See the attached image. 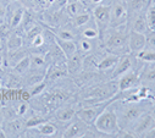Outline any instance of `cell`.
Instances as JSON below:
<instances>
[{"label": "cell", "instance_id": "1", "mask_svg": "<svg viewBox=\"0 0 155 138\" xmlns=\"http://www.w3.org/2000/svg\"><path fill=\"white\" fill-rule=\"evenodd\" d=\"M117 93H119L117 81H112L109 83H104V84H99L97 87H93L83 97V101L86 104L84 107L109 101Z\"/></svg>", "mask_w": 155, "mask_h": 138}, {"label": "cell", "instance_id": "2", "mask_svg": "<svg viewBox=\"0 0 155 138\" xmlns=\"http://www.w3.org/2000/svg\"><path fill=\"white\" fill-rule=\"evenodd\" d=\"M94 128L104 136H116V133L120 130L119 117L114 110L105 108L94 122Z\"/></svg>", "mask_w": 155, "mask_h": 138}, {"label": "cell", "instance_id": "3", "mask_svg": "<svg viewBox=\"0 0 155 138\" xmlns=\"http://www.w3.org/2000/svg\"><path fill=\"white\" fill-rule=\"evenodd\" d=\"M112 29L114 31L109 34L105 43L106 49H109L114 54H117V51L128 50V33L122 31L121 27L112 28Z\"/></svg>", "mask_w": 155, "mask_h": 138}, {"label": "cell", "instance_id": "4", "mask_svg": "<svg viewBox=\"0 0 155 138\" xmlns=\"http://www.w3.org/2000/svg\"><path fill=\"white\" fill-rule=\"evenodd\" d=\"M126 104L127 105H125L120 115H117L120 128H126V126H130V125L133 126L137 119L143 113H145L144 109L140 107V103H126Z\"/></svg>", "mask_w": 155, "mask_h": 138}, {"label": "cell", "instance_id": "5", "mask_svg": "<svg viewBox=\"0 0 155 138\" xmlns=\"http://www.w3.org/2000/svg\"><path fill=\"white\" fill-rule=\"evenodd\" d=\"M128 18V6L125 2H117L110 5V28L122 27L127 23Z\"/></svg>", "mask_w": 155, "mask_h": 138}, {"label": "cell", "instance_id": "6", "mask_svg": "<svg viewBox=\"0 0 155 138\" xmlns=\"http://www.w3.org/2000/svg\"><path fill=\"white\" fill-rule=\"evenodd\" d=\"M92 16L94 18V22L99 29L100 38L105 36V33L107 32L110 27V6L107 5H97L93 9Z\"/></svg>", "mask_w": 155, "mask_h": 138}, {"label": "cell", "instance_id": "7", "mask_svg": "<svg viewBox=\"0 0 155 138\" xmlns=\"http://www.w3.org/2000/svg\"><path fill=\"white\" fill-rule=\"evenodd\" d=\"M153 127H155V119L150 113H143L133 123V133L137 137H143Z\"/></svg>", "mask_w": 155, "mask_h": 138}, {"label": "cell", "instance_id": "8", "mask_svg": "<svg viewBox=\"0 0 155 138\" xmlns=\"http://www.w3.org/2000/svg\"><path fill=\"white\" fill-rule=\"evenodd\" d=\"M117 84H119V92H128L137 89L140 86V78H139V72L130 71L117 78Z\"/></svg>", "mask_w": 155, "mask_h": 138}, {"label": "cell", "instance_id": "9", "mask_svg": "<svg viewBox=\"0 0 155 138\" xmlns=\"http://www.w3.org/2000/svg\"><path fill=\"white\" fill-rule=\"evenodd\" d=\"M147 45L145 42V34L131 31L128 33V51L133 55L142 51Z\"/></svg>", "mask_w": 155, "mask_h": 138}, {"label": "cell", "instance_id": "10", "mask_svg": "<svg viewBox=\"0 0 155 138\" xmlns=\"http://www.w3.org/2000/svg\"><path fill=\"white\" fill-rule=\"evenodd\" d=\"M130 71H133V58L130 54H125L124 56L120 58L117 65L115 66L112 72V78L117 80Z\"/></svg>", "mask_w": 155, "mask_h": 138}, {"label": "cell", "instance_id": "11", "mask_svg": "<svg viewBox=\"0 0 155 138\" xmlns=\"http://www.w3.org/2000/svg\"><path fill=\"white\" fill-rule=\"evenodd\" d=\"M83 60H84V56L82 55V53H78V51L76 54H73L72 56L67 58L66 68H67L68 75L78 76L83 70Z\"/></svg>", "mask_w": 155, "mask_h": 138}, {"label": "cell", "instance_id": "12", "mask_svg": "<svg viewBox=\"0 0 155 138\" xmlns=\"http://www.w3.org/2000/svg\"><path fill=\"white\" fill-rule=\"evenodd\" d=\"M89 128V126L87 123H84L82 120H77L74 122H72L67 130L64 132V134L61 137H65V138H76V137H83L86 131Z\"/></svg>", "mask_w": 155, "mask_h": 138}, {"label": "cell", "instance_id": "13", "mask_svg": "<svg viewBox=\"0 0 155 138\" xmlns=\"http://www.w3.org/2000/svg\"><path fill=\"white\" fill-rule=\"evenodd\" d=\"M47 61H48V65L51 64V65H66V55L64 54V51L59 48V45L55 43L51 45V48L49 49V51L47 53Z\"/></svg>", "mask_w": 155, "mask_h": 138}, {"label": "cell", "instance_id": "14", "mask_svg": "<svg viewBox=\"0 0 155 138\" xmlns=\"http://www.w3.org/2000/svg\"><path fill=\"white\" fill-rule=\"evenodd\" d=\"M4 130L9 137H20L21 134H23V132L26 130V122H23V120H20L16 117L11 121H6Z\"/></svg>", "mask_w": 155, "mask_h": 138}, {"label": "cell", "instance_id": "15", "mask_svg": "<svg viewBox=\"0 0 155 138\" xmlns=\"http://www.w3.org/2000/svg\"><path fill=\"white\" fill-rule=\"evenodd\" d=\"M119 60H120V55L114 54V53H110V54H106V55L101 56V59L98 64V71L105 72V71H109V70H114L115 66L117 65Z\"/></svg>", "mask_w": 155, "mask_h": 138}, {"label": "cell", "instance_id": "16", "mask_svg": "<svg viewBox=\"0 0 155 138\" xmlns=\"http://www.w3.org/2000/svg\"><path fill=\"white\" fill-rule=\"evenodd\" d=\"M55 43L64 51L66 58H70V56H72L73 54H76L77 51H78V47H77V43L74 41H65V39H60L55 36Z\"/></svg>", "mask_w": 155, "mask_h": 138}, {"label": "cell", "instance_id": "17", "mask_svg": "<svg viewBox=\"0 0 155 138\" xmlns=\"http://www.w3.org/2000/svg\"><path fill=\"white\" fill-rule=\"evenodd\" d=\"M140 84L142 83H155V62L147 64L139 71Z\"/></svg>", "mask_w": 155, "mask_h": 138}, {"label": "cell", "instance_id": "18", "mask_svg": "<svg viewBox=\"0 0 155 138\" xmlns=\"http://www.w3.org/2000/svg\"><path fill=\"white\" fill-rule=\"evenodd\" d=\"M45 77H47V68H39V70L29 68V75L26 77L25 82L31 87L33 84H37V83L44 81Z\"/></svg>", "mask_w": 155, "mask_h": 138}, {"label": "cell", "instance_id": "19", "mask_svg": "<svg viewBox=\"0 0 155 138\" xmlns=\"http://www.w3.org/2000/svg\"><path fill=\"white\" fill-rule=\"evenodd\" d=\"M64 9L66 10L67 16H70L72 18L82 12H86V5L82 2H80V0H71V2L67 3V5Z\"/></svg>", "mask_w": 155, "mask_h": 138}, {"label": "cell", "instance_id": "20", "mask_svg": "<svg viewBox=\"0 0 155 138\" xmlns=\"http://www.w3.org/2000/svg\"><path fill=\"white\" fill-rule=\"evenodd\" d=\"M76 113H77V110L72 105H68V107H65V108H60L55 114V119L58 121H60V122H70L76 116Z\"/></svg>", "mask_w": 155, "mask_h": 138}, {"label": "cell", "instance_id": "21", "mask_svg": "<svg viewBox=\"0 0 155 138\" xmlns=\"http://www.w3.org/2000/svg\"><path fill=\"white\" fill-rule=\"evenodd\" d=\"M38 132V134H41L42 137H55L58 134V128L54 123L49 122V121H45L44 123L39 125L38 127L33 128Z\"/></svg>", "mask_w": 155, "mask_h": 138}, {"label": "cell", "instance_id": "22", "mask_svg": "<svg viewBox=\"0 0 155 138\" xmlns=\"http://www.w3.org/2000/svg\"><path fill=\"white\" fill-rule=\"evenodd\" d=\"M27 55H28L27 50H25L22 48H18V49H15V50H9V54H8V64L11 67H14L17 62H20Z\"/></svg>", "mask_w": 155, "mask_h": 138}, {"label": "cell", "instance_id": "23", "mask_svg": "<svg viewBox=\"0 0 155 138\" xmlns=\"http://www.w3.org/2000/svg\"><path fill=\"white\" fill-rule=\"evenodd\" d=\"M65 99V95L61 94V93H51V94H48L47 97H44L43 101L47 108H50V109H54L56 108L58 105H60L61 103L64 101Z\"/></svg>", "mask_w": 155, "mask_h": 138}, {"label": "cell", "instance_id": "24", "mask_svg": "<svg viewBox=\"0 0 155 138\" xmlns=\"http://www.w3.org/2000/svg\"><path fill=\"white\" fill-rule=\"evenodd\" d=\"M31 59V68L33 70H39V68H48V61L47 58L42 54H31L29 55Z\"/></svg>", "mask_w": 155, "mask_h": 138}, {"label": "cell", "instance_id": "25", "mask_svg": "<svg viewBox=\"0 0 155 138\" xmlns=\"http://www.w3.org/2000/svg\"><path fill=\"white\" fill-rule=\"evenodd\" d=\"M6 44H8V49L9 50H15V49L22 48L23 38L20 36V34H17V33H11L10 37L6 41Z\"/></svg>", "mask_w": 155, "mask_h": 138}, {"label": "cell", "instance_id": "26", "mask_svg": "<svg viewBox=\"0 0 155 138\" xmlns=\"http://www.w3.org/2000/svg\"><path fill=\"white\" fill-rule=\"evenodd\" d=\"M134 56H136V59H138V60H140V61H143L145 64L155 62V50H153V49L144 48L142 51H139Z\"/></svg>", "mask_w": 155, "mask_h": 138}, {"label": "cell", "instance_id": "27", "mask_svg": "<svg viewBox=\"0 0 155 138\" xmlns=\"http://www.w3.org/2000/svg\"><path fill=\"white\" fill-rule=\"evenodd\" d=\"M29 68H31V59H29V55H27L14 66V71L17 75H25L29 71Z\"/></svg>", "mask_w": 155, "mask_h": 138}, {"label": "cell", "instance_id": "28", "mask_svg": "<svg viewBox=\"0 0 155 138\" xmlns=\"http://www.w3.org/2000/svg\"><path fill=\"white\" fill-rule=\"evenodd\" d=\"M72 20H73V26L76 28H81V27L86 26L87 23H89L92 21V14L88 12V11H86V12H82L80 15H77Z\"/></svg>", "mask_w": 155, "mask_h": 138}, {"label": "cell", "instance_id": "29", "mask_svg": "<svg viewBox=\"0 0 155 138\" xmlns=\"http://www.w3.org/2000/svg\"><path fill=\"white\" fill-rule=\"evenodd\" d=\"M148 29H149V28H148V25H147V21H145V16H138V17L134 20L131 31H134V32L145 34Z\"/></svg>", "mask_w": 155, "mask_h": 138}, {"label": "cell", "instance_id": "30", "mask_svg": "<svg viewBox=\"0 0 155 138\" xmlns=\"http://www.w3.org/2000/svg\"><path fill=\"white\" fill-rule=\"evenodd\" d=\"M81 36L83 38H87V39H98L100 38V34H99V29L97 27V25L92 26V27H87V28H83L81 31Z\"/></svg>", "mask_w": 155, "mask_h": 138}, {"label": "cell", "instance_id": "31", "mask_svg": "<svg viewBox=\"0 0 155 138\" xmlns=\"http://www.w3.org/2000/svg\"><path fill=\"white\" fill-rule=\"evenodd\" d=\"M23 16H25V9L23 8H18L15 10V12L12 14V17H11V28H17L20 25H22V21H23Z\"/></svg>", "mask_w": 155, "mask_h": 138}, {"label": "cell", "instance_id": "32", "mask_svg": "<svg viewBox=\"0 0 155 138\" xmlns=\"http://www.w3.org/2000/svg\"><path fill=\"white\" fill-rule=\"evenodd\" d=\"M92 41H94V39H87V38L81 39L80 43L77 44L80 53H82V54H92V51L94 49V45H93Z\"/></svg>", "mask_w": 155, "mask_h": 138}, {"label": "cell", "instance_id": "33", "mask_svg": "<svg viewBox=\"0 0 155 138\" xmlns=\"http://www.w3.org/2000/svg\"><path fill=\"white\" fill-rule=\"evenodd\" d=\"M45 121H48V119H45L44 116H42V115H34V116L29 117V119L26 121V128L33 130V128L38 127L39 125L44 123Z\"/></svg>", "mask_w": 155, "mask_h": 138}, {"label": "cell", "instance_id": "34", "mask_svg": "<svg viewBox=\"0 0 155 138\" xmlns=\"http://www.w3.org/2000/svg\"><path fill=\"white\" fill-rule=\"evenodd\" d=\"M145 21H147L148 28L151 31H155V4L148 8L145 14Z\"/></svg>", "mask_w": 155, "mask_h": 138}, {"label": "cell", "instance_id": "35", "mask_svg": "<svg viewBox=\"0 0 155 138\" xmlns=\"http://www.w3.org/2000/svg\"><path fill=\"white\" fill-rule=\"evenodd\" d=\"M45 88H47V82L44 80V81H42L39 83L31 86V88L28 90V95L29 97H38V95H41L45 90Z\"/></svg>", "mask_w": 155, "mask_h": 138}, {"label": "cell", "instance_id": "36", "mask_svg": "<svg viewBox=\"0 0 155 138\" xmlns=\"http://www.w3.org/2000/svg\"><path fill=\"white\" fill-rule=\"evenodd\" d=\"M55 36L60 39H65V41H74L76 39V34L71 31V29H67V28H61L58 31V33Z\"/></svg>", "mask_w": 155, "mask_h": 138}, {"label": "cell", "instance_id": "37", "mask_svg": "<svg viewBox=\"0 0 155 138\" xmlns=\"http://www.w3.org/2000/svg\"><path fill=\"white\" fill-rule=\"evenodd\" d=\"M43 31H44V28H42L41 26H38V25H34L32 28H29L28 31H27V39H28V42L31 43L37 36H39V34H42L43 33Z\"/></svg>", "mask_w": 155, "mask_h": 138}, {"label": "cell", "instance_id": "38", "mask_svg": "<svg viewBox=\"0 0 155 138\" xmlns=\"http://www.w3.org/2000/svg\"><path fill=\"white\" fill-rule=\"evenodd\" d=\"M145 42H147L145 48L155 50V31H151V29L147 31V33H145Z\"/></svg>", "mask_w": 155, "mask_h": 138}, {"label": "cell", "instance_id": "39", "mask_svg": "<svg viewBox=\"0 0 155 138\" xmlns=\"http://www.w3.org/2000/svg\"><path fill=\"white\" fill-rule=\"evenodd\" d=\"M11 26L8 25V23H3L0 25V39H2V42H6L8 38L10 37L11 34Z\"/></svg>", "mask_w": 155, "mask_h": 138}, {"label": "cell", "instance_id": "40", "mask_svg": "<svg viewBox=\"0 0 155 138\" xmlns=\"http://www.w3.org/2000/svg\"><path fill=\"white\" fill-rule=\"evenodd\" d=\"M145 6V0H130L128 3V10L131 11H140Z\"/></svg>", "mask_w": 155, "mask_h": 138}, {"label": "cell", "instance_id": "41", "mask_svg": "<svg viewBox=\"0 0 155 138\" xmlns=\"http://www.w3.org/2000/svg\"><path fill=\"white\" fill-rule=\"evenodd\" d=\"M45 43V36H44V31L42 34H39V36H37L29 44L33 47V48H42Z\"/></svg>", "mask_w": 155, "mask_h": 138}, {"label": "cell", "instance_id": "42", "mask_svg": "<svg viewBox=\"0 0 155 138\" xmlns=\"http://www.w3.org/2000/svg\"><path fill=\"white\" fill-rule=\"evenodd\" d=\"M68 3V0H54L53 4L50 8H54L56 10H60V9H64Z\"/></svg>", "mask_w": 155, "mask_h": 138}, {"label": "cell", "instance_id": "43", "mask_svg": "<svg viewBox=\"0 0 155 138\" xmlns=\"http://www.w3.org/2000/svg\"><path fill=\"white\" fill-rule=\"evenodd\" d=\"M32 3L34 5V8L39 9V10H44L48 8V4H47L45 0H32Z\"/></svg>", "mask_w": 155, "mask_h": 138}, {"label": "cell", "instance_id": "44", "mask_svg": "<svg viewBox=\"0 0 155 138\" xmlns=\"http://www.w3.org/2000/svg\"><path fill=\"white\" fill-rule=\"evenodd\" d=\"M27 111H28V105L26 104V103H23V104L18 105V108H17V115H18V116H23Z\"/></svg>", "mask_w": 155, "mask_h": 138}, {"label": "cell", "instance_id": "45", "mask_svg": "<svg viewBox=\"0 0 155 138\" xmlns=\"http://www.w3.org/2000/svg\"><path fill=\"white\" fill-rule=\"evenodd\" d=\"M18 84H20V81H18L15 76H11L10 82H9V86H10L11 88H18Z\"/></svg>", "mask_w": 155, "mask_h": 138}, {"label": "cell", "instance_id": "46", "mask_svg": "<svg viewBox=\"0 0 155 138\" xmlns=\"http://www.w3.org/2000/svg\"><path fill=\"white\" fill-rule=\"evenodd\" d=\"M143 137H147V138H155V127H153L150 131H148Z\"/></svg>", "mask_w": 155, "mask_h": 138}, {"label": "cell", "instance_id": "47", "mask_svg": "<svg viewBox=\"0 0 155 138\" xmlns=\"http://www.w3.org/2000/svg\"><path fill=\"white\" fill-rule=\"evenodd\" d=\"M4 122H5V116H4V110H3V108L0 107V127H2L3 125H4Z\"/></svg>", "mask_w": 155, "mask_h": 138}, {"label": "cell", "instance_id": "48", "mask_svg": "<svg viewBox=\"0 0 155 138\" xmlns=\"http://www.w3.org/2000/svg\"><path fill=\"white\" fill-rule=\"evenodd\" d=\"M5 15H6V9H5L4 5L0 4V18H4Z\"/></svg>", "mask_w": 155, "mask_h": 138}, {"label": "cell", "instance_id": "49", "mask_svg": "<svg viewBox=\"0 0 155 138\" xmlns=\"http://www.w3.org/2000/svg\"><path fill=\"white\" fill-rule=\"evenodd\" d=\"M8 137H9V136H8V133L5 132V130L0 127V138H8Z\"/></svg>", "mask_w": 155, "mask_h": 138}, {"label": "cell", "instance_id": "50", "mask_svg": "<svg viewBox=\"0 0 155 138\" xmlns=\"http://www.w3.org/2000/svg\"><path fill=\"white\" fill-rule=\"evenodd\" d=\"M104 2V0H91V3L93 4V5H101V3Z\"/></svg>", "mask_w": 155, "mask_h": 138}, {"label": "cell", "instance_id": "51", "mask_svg": "<svg viewBox=\"0 0 155 138\" xmlns=\"http://www.w3.org/2000/svg\"><path fill=\"white\" fill-rule=\"evenodd\" d=\"M45 2H47V4H48V8H50V6H51V4H53V2H54V0H45Z\"/></svg>", "mask_w": 155, "mask_h": 138}, {"label": "cell", "instance_id": "52", "mask_svg": "<svg viewBox=\"0 0 155 138\" xmlns=\"http://www.w3.org/2000/svg\"><path fill=\"white\" fill-rule=\"evenodd\" d=\"M2 64H3V54L0 51V66H2Z\"/></svg>", "mask_w": 155, "mask_h": 138}, {"label": "cell", "instance_id": "53", "mask_svg": "<svg viewBox=\"0 0 155 138\" xmlns=\"http://www.w3.org/2000/svg\"><path fill=\"white\" fill-rule=\"evenodd\" d=\"M2 43H3V42H2V39H0V48H2Z\"/></svg>", "mask_w": 155, "mask_h": 138}, {"label": "cell", "instance_id": "54", "mask_svg": "<svg viewBox=\"0 0 155 138\" xmlns=\"http://www.w3.org/2000/svg\"><path fill=\"white\" fill-rule=\"evenodd\" d=\"M9 2H17V0H9Z\"/></svg>", "mask_w": 155, "mask_h": 138}]
</instances>
